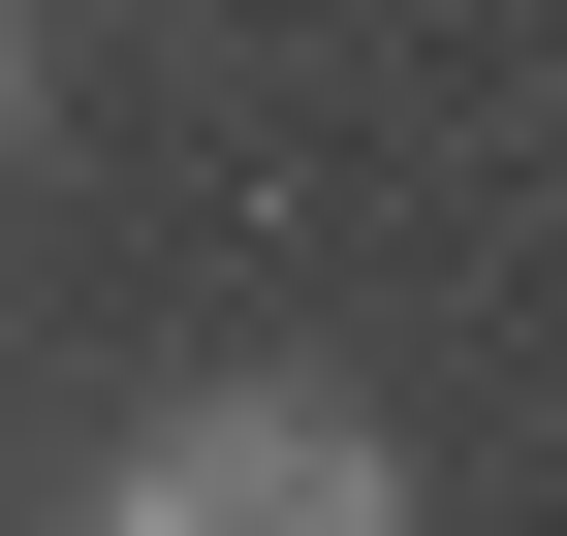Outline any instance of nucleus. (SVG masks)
Listing matches in <instances>:
<instances>
[{"label":"nucleus","mask_w":567,"mask_h":536,"mask_svg":"<svg viewBox=\"0 0 567 536\" xmlns=\"http://www.w3.org/2000/svg\"><path fill=\"white\" fill-rule=\"evenodd\" d=\"M0 95H32V32H0Z\"/></svg>","instance_id":"nucleus-2"},{"label":"nucleus","mask_w":567,"mask_h":536,"mask_svg":"<svg viewBox=\"0 0 567 536\" xmlns=\"http://www.w3.org/2000/svg\"><path fill=\"white\" fill-rule=\"evenodd\" d=\"M95 536H410V474H379L347 379H189V411L95 474Z\"/></svg>","instance_id":"nucleus-1"}]
</instances>
